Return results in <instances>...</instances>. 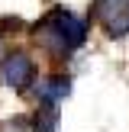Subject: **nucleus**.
<instances>
[{
	"label": "nucleus",
	"instance_id": "39448f33",
	"mask_svg": "<svg viewBox=\"0 0 129 132\" xmlns=\"http://www.w3.org/2000/svg\"><path fill=\"white\" fill-rule=\"evenodd\" d=\"M55 129H58V110H42V113H36L32 132H55Z\"/></svg>",
	"mask_w": 129,
	"mask_h": 132
},
{
	"label": "nucleus",
	"instance_id": "f03ea898",
	"mask_svg": "<svg viewBox=\"0 0 129 132\" xmlns=\"http://www.w3.org/2000/svg\"><path fill=\"white\" fill-rule=\"evenodd\" d=\"M0 81L6 87H13V90H29L36 84V64H32V58L23 48L6 52L3 61H0Z\"/></svg>",
	"mask_w": 129,
	"mask_h": 132
},
{
	"label": "nucleus",
	"instance_id": "7ed1b4c3",
	"mask_svg": "<svg viewBox=\"0 0 129 132\" xmlns=\"http://www.w3.org/2000/svg\"><path fill=\"white\" fill-rule=\"evenodd\" d=\"M94 16L110 39L129 36V0H94Z\"/></svg>",
	"mask_w": 129,
	"mask_h": 132
},
{
	"label": "nucleus",
	"instance_id": "20e7f679",
	"mask_svg": "<svg viewBox=\"0 0 129 132\" xmlns=\"http://www.w3.org/2000/svg\"><path fill=\"white\" fill-rule=\"evenodd\" d=\"M32 90H36V97H39V103H42L45 110H58V103L68 97V90H71V81L64 74H52V77H42V81H36L32 84Z\"/></svg>",
	"mask_w": 129,
	"mask_h": 132
},
{
	"label": "nucleus",
	"instance_id": "f257e3e1",
	"mask_svg": "<svg viewBox=\"0 0 129 132\" xmlns=\"http://www.w3.org/2000/svg\"><path fill=\"white\" fill-rule=\"evenodd\" d=\"M36 36L42 42V48H49L55 58H71L87 39V19L58 6L36 26Z\"/></svg>",
	"mask_w": 129,
	"mask_h": 132
}]
</instances>
